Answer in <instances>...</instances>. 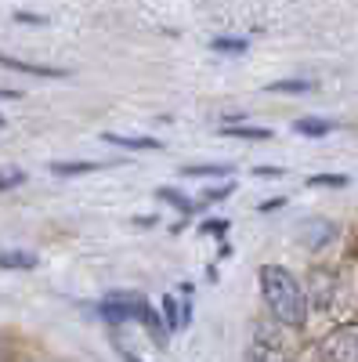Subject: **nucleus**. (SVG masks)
<instances>
[{"label": "nucleus", "mask_w": 358, "mask_h": 362, "mask_svg": "<svg viewBox=\"0 0 358 362\" xmlns=\"http://www.w3.org/2000/svg\"><path fill=\"white\" fill-rule=\"evenodd\" d=\"M257 279H261V297H264L268 312L275 315V322L293 326V329H301L308 322V293H304L301 279H297L290 268L261 264Z\"/></svg>", "instance_id": "nucleus-1"}, {"label": "nucleus", "mask_w": 358, "mask_h": 362, "mask_svg": "<svg viewBox=\"0 0 358 362\" xmlns=\"http://www.w3.org/2000/svg\"><path fill=\"white\" fill-rule=\"evenodd\" d=\"M318 362H358V322H340L318 341Z\"/></svg>", "instance_id": "nucleus-2"}, {"label": "nucleus", "mask_w": 358, "mask_h": 362, "mask_svg": "<svg viewBox=\"0 0 358 362\" xmlns=\"http://www.w3.org/2000/svg\"><path fill=\"white\" fill-rule=\"evenodd\" d=\"M102 319L105 322H141L145 319V312H148V305H145V297H134V293H112L109 300H102Z\"/></svg>", "instance_id": "nucleus-3"}, {"label": "nucleus", "mask_w": 358, "mask_h": 362, "mask_svg": "<svg viewBox=\"0 0 358 362\" xmlns=\"http://www.w3.org/2000/svg\"><path fill=\"white\" fill-rule=\"evenodd\" d=\"M0 66H4V69H15V73H29V76H66V69H51V66L18 62V58H4V54H0Z\"/></svg>", "instance_id": "nucleus-4"}, {"label": "nucleus", "mask_w": 358, "mask_h": 362, "mask_svg": "<svg viewBox=\"0 0 358 362\" xmlns=\"http://www.w3.org/2000/svg\"><path fill=\"white\" fill-rule=\"evenodd\" d=\"M105 141L119 145V148H138V153H156L160 141L156 138H124V134H105Z\"/></svg>", "instance_id": "nucleus-5"}, {"label": "nucleus", "mask_w": 358, "mask_h": 362, "mask_svg": "<svg viewBox=\"0 0 358 362\" xmlns=\"http://www.w3.org/2000/svg\"><path fill=\"white\" fill-rule=\"evenodd\" d=\"M293 131L297 134H308V138H322V134L333 131V124H330V119H297Z\"/></svg>", "instance_id": "nucleus-6"}, {"label": "nucleus", "mask_w": 358, "mask_h": 362, "mask_svg": "<svg viewBox=\"0 0 358 362\" xmlns=\"http://www.w3.org/2000/svg\"><path fill=\"white\" fill-rule=\"evenodd\" d=\"M268 90H275V95H308L315 90L311 80H279V83H268Z\"/></svg>", "instance_id": "nucleus-7"}, {"label": "nucleus", "mask_w": 358, "mask_h": 362, "mask_svg": "<svg viewBox=\"0 0 358 362\" xmlns=\"http://www.w3.org/2000/svg\"><path fill=\"white\" fill-rule=\"evenodd\" d=\"M0 268H8V272H15V268H37V257L33 254H18V250H4V254H0Z\"/></svg>", "instance_id": "nucleus-8"}, {"label": "nucleus", "mask_w": 358, "mask_h": 362, "mask_svg": "<svg viewBox=\"0 0 358 362\" xmlns=\"http://www.w3.org/2000/svg\"><path fill=\"white\" fill-rule=\"evenodd\" d=\"M51 170H54L58 177H73V174H91V170H98V163H91V160H80V163H51Z\"/></svg>", "instance_id": "nucleus-9"}, {"label": "nucleus", "mask_w": 358, "mask_h": 362, "mask_svg": "<svg viewBox=\"0 0 358 362\" xmlns=\"http://www.w3.org/2000/svg\"><path fill=\"white\" fill-rule=\"evenodd\" d=\"M163 322H167V329H181L185 326V315H181V308H177L174 297H163Z\"/></svg>", "instance_id": "nucleus-10"}, {"label": "nucleus", "mask_w": 358, "mask_h": 362, "mask_svg": "<svg viewBox=\"0 0 358 362\" xmlns=\"http://www.w3.org/2000/svg\"><path fill=\"white\" fill-rule=\"evenodd\" d=\"M232 167H221V163H203V167H185L181 174L185 177H225Z\"/></svg>", "instance_id": "nucleus-11"}, {"label": "nucleus", "mask_w": 358, "mask_h": 362, "mask_svg": "<svg viewBox=\"0 0 358 362\" xmlns=\"http://www.w3.org/2000/svg\"><path fill=\"white\" fill-rule=\"evenodd\" d=\"M250 362H286V355L279 348H272V344H253Z\"/></svg>", "instance_id": "nucleus-12"}, {"label": "nucleus", "mask_w": 358, "mask_h": 362, "mask_svg": "<svg viewBox=\"0 0 358 362\" xmlns=\"http://www.w3.org/2000/svg\"><path fill=\"white\" fill-rule=\"evenodd\" d=\"M160 199H167L170 206H177L181 214H196V203H189L181 192H174V189H160Z\"/></svg>", "instance_id": "nucleus-13"}, {"label": "nucleus", "mask_w": 358, "mask_h": 362, "mask_svg": "<svg viewBox=\"0 0 358 362\" xmlns=\"http://www.w3.org/2000/svg\"><path fill=\"white\" fill-rule=\"evenodd\" d=\"M225 134H232V138H253V141L272 138V131H268V127H225Z\"/></svg>", "instance_id": "nucleus-14"}, {"label": "nucleus", "mask_w": 358, "mask_h": 362, "mask_svg": "<svg viewBox=\"0 0 358 362\" xmlns=\"http://www.w3.org/2000/svg\"><path fill=\"white\" fill-rule=\"evenodd\" d=\"M308 185H326V189H344V185H347V177H344V174H315V177H308Z\"/></svg>", "instance_id": "nucleus-15"}, {"label": "nucleus", "mask_w": 358, "mask_h": 362, "mask_svg": "<svg viewBox=\"0 0 358 362\" xmlns=\"http://www.w3.org/2000/svg\"><path fill=\"white\" fill-rule=\"evenodd\" d=\"M214 51H232V54H243V51H246V40H243V37H217V40H214Z\"/></svg>", "instance_id": "nucleus-16"}, {"label": "nucleus", "mask_w": 358, "mask_h": 362, "mask_svg": "<svg viewBox=\"0 0 358 362\" xmlns=\"http://www.w3.org/2000/svg\"><path fill=\"white\" fill-rule=\"evenodd\" d=\"M22 181H25V174H22V170H8V174H0V192L22 185Z\"/></svg>", "instance_id": "nucleus-17"}, {"label": "nucleus", "mask_w": 358, "mask_h": 362, "mask_svg": "<svg viewBox=\"0 0 358 362\" xmlns=\"http://www.w3.org/2000/svg\"><path fill=\"white\" fill-rule=\"evenodd\" d=\"M203 232H206V235H214V239H225V235H228V221H206Z\"/></svg>", "instance_id": "nucleus-18"}, {"label": "nucleus", "mask_w": 358, "mask_h": 362, "mask_svg": "<svg viewBox=\"0 0 358 362\" xmlns=\"http://www.w3.org/2000/svg\"><path fill=\"white\" fill-rule=\"evenodd\" d=\"M232 189H235V185H221V189H210V192L203 196V203H221V199H228V196H232Z\"/></svg>", "instance_id": "nucleus-19"}, {"label": "nucleus", "mask_w": 358, "mask_h": 362, "mask_svg": "<svg viewBox=\"0 0 358 362\" xmlns=\"http://www.w3.org/2000/svg\"><path fill=\"white\" fill-rule=\"evenodd\" d=\"M253 174H257V177H282L286 170H279V167H257Z\"/></svg>", "instance_id": "nucleus-20"}, {"label": "nucleus", "mask_w": 358, "mask_h": 362, "mask_svg": "<svg viewBox=\"0 0 358 362\" xmlns=\"http://www.w3.org/2000/svg\"><path fill=\"white\" fill-rule=\"evenodd\" d=\"M282 203H286V199H282V196H275V199H268V203H261V210H279Z\"/></svg>", "instance_id": "nucleus-21"}, {"label": "nucleus", "mask_w": 358, "mask_h": 362, "mask_svg": "<svg viewBox=\"0 0 358 362\" xmlns=\"http://www.w3.org/2000/svg\"><path fill=\"white\" fill-rule=\"evenodd\" d=\"M0 127H4V116H0Z\"/></svg>", "instance_id": "nucleus-22"}]
</instances>
